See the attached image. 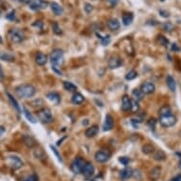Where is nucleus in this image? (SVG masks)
<instances>
[{
  "label": "nucleus",
  "instance_id": "obj_1",
  "mask_svg": "<svg viewBox=\"0 0 181 181\" xmlns=\"http://www.w3.org/2000/svg\"><path fill=\"white\" fill-rule=\"evenodd\" d=\"M50 62L52 65V69L55 70L57 73L62 74V71L59 70V66L64 63V52L60 48L54 49L50 54Z\"/></svg>",
  "mask_w": 181,
  "mask_h": 181
},
{
  "label": "nucleus",
  "instance_id": "obj_2",
  "mask_svg": "<svg viewBox=\"0 0 181 181\" xmlns=\"http://www.w3.org/2000/svg\"><path fill=\"white\" fill-rule=\"evenodd\" d=\"M15 93L19 98L29 99L36 94V88L31 84H21L15 88Z\"/></svg>",
  "mask_w": 181,
  "mask_h": 181
},
{
  "label": "nucleus",
  "instance_id": "obj_3",
  "mask_svg": "<svg viewBox=\"0 0 181 181\" xmlns=\"http://www.w3.org/2000/svg\"><path fill=\"white\" fill-rule=\"evenodd\" d=\"M9 39L13 44H19L25 39V34L20 29H12L9 31Z\"/></svg>",
  "mask_w": 181,
  "mask_h": 181
},
{
  "label": "nucleus",
  "instance_id": "obj_4",
  "mask_svg": "<svg viewBox=\"0 0 181 181\" xmlns=\"http://www.w3.org/2000/svg\"><path fill=\"white\" fill-rule=\"evenodd\" d=\"M37 117H38L39 120L43 123H50L53 120L52 113H51L49 108H47V107H44V108H42V109L38 110Z\"/></svg>",
  "mask_w": 181,
  "mask_h": 181
},
{
  "label": "nucleus",
  "instance_id": "obj_5",
  "mask_svg": "<svg viewBox=\"0 0 181 181\" xmlns=\"http://www.w3.org/2000/svg\"><path fill=\"white\" fill-rule=\"evenodd\" d=\"M86 163L85 160L82 157H77L73 160V162L70 165V169L74 174H78L80 173H82V170L84 166V164Z\"/></svg>",
  "mask_w": 181,
  "mask_h": 181
},
{
  "label": "nucleus",
  "instance_id": "obj_6",
  "mask_svg": "<svg viewBox=\"0 0 181 181\" xmlns=\"http://www.w3.org/2000/svg\"><path fill=\"white\" fill-rule=\"evenodd\" d=\"M7 163L13 170H18L23 166V161L16 156H9L7 157Z\"/></svg>",
  "mask_w": 181,
  "mask_h": 181
},
{
  "label": "nucleus",
  "instance_id": "obj_7",
  "mask_svg": "<svg viewBox=\"0 0 181 181\" xmlns=\"http://www.w3.org/2000/svg\"><path fill=\"white\" fill-rule=\"evenodd\" d=\"M176 121H177V119L173 114L169 115V116L160 117V119H159V123L165 128L172 127V126H174L176 123Z\"/></svg>",
  "mask_w": 181,
  "mask_h": 181
},
{
  "label": "nucleus",
  "instance_id": "obj_8",
  "mask_svg": "<svg viewBox=\"0 0 181 181\" xmlns=\"http://www.w3.org/2000/svg\"><path fill=\"white\" fill-rule=\"evenodd\" d=\"M110 156H111L110 151L106 149H102L95 154V159L98 162H100V163H104V162H106L110 158Z\"/></svg>",
  "mask_w": 181,
  "mask_h": 181
},
{
  "label": "nucleus",
  "instance_id": "obj_9",
  "mask_svg": "<svg viewBox=\"0 0 181 181\" xmlns=\"http://www.w3.org/2000/svg\"><path fill=\"white\" fill-rule=\"evenodd\" d=\"M29 5V9L33 10V11H40V10H44L48 7V3L45 0H31Z\"/></svg>",
  "mask_w": 181,
  "mask_h": 181
},
{
  "label": "nucleus",
  "instance_id": "obj_10",
  "mask_svg": "<svg viewBox=\"0 0 181 181\" xmlns=\"http://www.w3.org/2000/svg\"><path fill=\"white\" fill-rule=\"evenodd\" d=\"M123 64L122 59L119 56H112L109 61H108V67L111 68V69H115L120 67L121 65Z\"/></svg>",
  "mask_w": 181,
  "mask_h": 181
},
{
  "label": "nucleus",
  "instance_id": "obj_11",
  "mask_svg": "<svg viewBox=\"0 0 181 181\" xmlns=\"http://www.w3.org/2000/svg\"><path fill=\"white\" fill-rule=\"evenodd\" d=\"M94 172H95V168H94V165L91 163V162H86L84 164L83 170H82V174L85 176H91L94 174Z\"/></svg>",
  "mask_w": 181,
  "mask_h": 181
},
{
  "label": "nucleus",
  "instance_id": "obj_12",
  "mask_svg": "<svg viewBox=\"0 0 181 181\" xmlns=\"http://www.w3.org/2000/svg\"><path fill=\"white\" fill-rule=\"evenodd\" d=\"M140 90L143 92V94H151L156 90V86L153 83L150 82H146L141 84V88Z\"/></svg>",
  "mask_w": 181,
  "mask_h": 181
},
{
  "label": "nucleus",
  "instance_id": "obj_13",
  "mask_svg": "<svg viewBox=\"0 0 181 181\" xmlns=\"http://www.w3.org/2000/svg\"><path fill=\"white\" fill-rule=\"evenodd\" d=\"M114 127V119L111 115H106L104 123H103V131H110Z\"/></svg>",
  "mask_w": 181,
  "mask_h": 181
},
{
  "label": "nucleus",
  "instance_id": "obj_14",
  "mask_svg": "<svg viewBox=\"0 0 181 181\" xmlns=\"http://www.w3.org/2000/svg\"><path fill=\"white\" fill-rule=\"evenodd\" d=\"M161 175V167L160 166H156L154 167L150 173H149V178L152 181H156Z\"/></svg>",
  "mask_w": 181,
  "mask_h": 181
},
{
  "label": "nucleus",
  "instance_id": "obj_15",
  "mask_svg": "<svg viewBox=\"0 0 181 181\" xmlns=\"http://www.w3.org/2000/svg\"><path fill=\"white\" fill-rule=\"evenodd\" d=\"M121 110L126 112L131 110V99L127 96L124 95L121 100Z\"/></svg>",
  "mask_w": 181,
  "mask_h": 181
},
{
  "label": "nucleus",
  "instance_id": "obj_16",
  "mask_svg": "<svg viewBox=\"0 0 181 181\" xmlns=\"http://www.w3.org/2000/svg\"><path fill=\"white\" fill-rule=\"evenodd\" d=\"M35 62L38 66H45L48 63V56L42 52H38L37 54H36Z\"/></svg>",
  "mask_w": 181,
  "mask_h": 181
},
{
  "label": "nucleus",
  "instance_id": "obj_17",
  "mask_svg": "<svg viewBox=\"0 0 181 181\" xmlns=\"http://www.w3.org/2000/svg\"><path fill=\"white\" fill-rule=\"evenodd\" d=\"M134 20V15L132 12H127L122 15V24L124 26H129L132 24Z\"/></svg>",
  "mask_w": 181,
  "mask_h": 181
},
{
  "label": "nucleus",
  "instance_id": "obj_18",
  "mask_svg": "<svg viewBox=\"0 0 181 181\" xmlns=\"http://www.w3.org/2000/svg\"><path fill=\"white\" fill-rule=\"evenodd\" d=\"M50 9L51 11H53L54 14H56V15H62L64 13V10L63 8L61 7V5H59L58 3L56 2H52L50 3Z\"/></svg>",
  "mask_w": 181,
  "mask_h": 181
},
{
  "label": "nucleus",
  "instance_id": "obj_19",
  "mask_svg": "<svg viewBox=\"0 0 181 181\" xmlns=\"http://www.w3.org/2000/svg\"><path fill=\"white\" fill-rule=\"evenodd\" d=\"M98 132H99V127H98L97 125H93V126H91V127L87 128L84 134H85L86 138H90L95 137L98 134Z\"/></svg>",
  "mask_w": 181,
  "mask_h": 181
},
{
  "label": "nucleus",
  "instance_id": "obj_20",
  "mask_svg": "<svg viewBox=\"0 0 181 181\" xmlns=\"http://www.w3.org/2000/svg\"><path fill=\"white\" fill-rule=\"evenodd\" d=\"M23 140H24V143H25V145L29 148H33L36 146V140L30 137V136H24L23 138Z\"/></svg>",
  "mask_w": 181,
  "mask_h": 181
},
{
  "label": "nucleus",
  "instance_id": "obj_21",
  "mask_svg": "<svg viewBox=\"0 0 181 181\" xmlns=\"http://www.w3.org/2000/svg\"><path fill=\"white\" fill-rule=\"evenodd\" d=\"M47 98L53 103L55 104H58L61 101V97L58 93L56 92H50V93H48L47 94Z\"/></svg>",
  "mask_w": 181,
  "mask_h": 181
},
{
  "label": "nucleus",
  "instance_id": "obj_22",
  "mask_svg": "<svg viewBox=\"0 0 181 181\" xmlns=\"http://www.w3.org/2000/svg\"><path fill=\"white\" fill-rule=\"evenodd\" d=\"M107 26L111 30H118L120 27V24L118 19H116V18H112V19H110L109 21H108Z\"/></svg>",
  "mask_w": 181,
  "mask_h": 181
},
{
  "label": "nucleus",
  "instance_id": "obj_23",
  "mask_svg": "<svg viewBox=\"0 0 181 181\" xmlns=\"http://www.w3.org/2000/svg\"><path fill=\"white\" fill-rule=\"evenodd\" d=\"M166 83H167V86H168V88L171 90L172 92H174V91H175V88H176V84H175L174 79L171 75L167 76Z\"/></svg>",
  "mask_w": 181,
  "mask_h": 181
},
{
  "label": "nucleus",
  "instance_id": "obj_24",
  "mask_svg": "<svg viewBox=\"0 0 181 181\" xmlns=\"http://www.w3.org/2000/svg\"><path fill=\"white\" fill-rule=\"evenodd\" d=\"M72 102L74 104H82L84 101V97L81 94V93H74V95L72 96V99H71Z\"/></svg>",
  "mask_w": 181,
  "mask_h": 181
},
{
  "label": "nucleus",
  "instance_id": "obj_25",
  "mask_svg": "<svg viewBox=\"0 0 181 181\" xmlns=\"http://www.w3.org/2000/svg\"><path fill=\"white\" fill-rule=\"evenodd\" d=\"M7 96H8V98H9V100H10L11 103L12 104V106H13L14 109H15L18 113H21V108H20L19 104H18L17 101L14 99V97H13V96H11L10 93H7Z\"/></svg>",
  "mask_w": 181,
  "mask_h": 181
},
{
  "label": "nucleus",
  "instance_id": "obj_26",
  "mask_svg": "<svg viewBox=\"0 0 181 181\" xmlns=\"http://www.w3.org/2000/svg\"><path fill=\"white\" fill-rule=\"evenodd\" d=\"M159 115H160V117L172 115V109H171V107L169 105L162 106L160 109H159Z\"/></svg>",
  "mask_w": 181,
  "mask_h": 181
},
{
  "label": "nucleus",
  "instance_id": "obj_27",
  "mask_svg": "<svg viewBox=\"0 0 181 181\" xmlns=\"http://www.w3.org/2000/svg\"><path fill=\"white\" fill-rule=\"evenodd\" d=\"M132 175H133V171H132L131 168H128V167H126L125 169H123V170L120 172V177H121L122 179L130 178Z\"/></svg>",
  "mask_w": 181,
  "mask_h": 181
},
{
  "label": "nucleus",
  "instance_id": "obj_28",
  "mask_svg": "<svg viewBox=\"0 0 181 181\" xmlns=\"http://www.w3.org/2000/svg\"><path fill=\"white\" fill-rule=\"evenodd\" d=\"M132 94H133L134 100H136L137 102H139V101L143 100V98H144V94L140 89H137V88L134 89Z\"/></svg>",
  "mask_w": 181,
  "mask_h": 181
},
{
  "label": "nucleus",
  "instance_id": "obj_29",
  "mask_svg": "<svg viewBox=\"0 0 181 181\" xmlns=\"http://www.w3.org/2000/svg\"><path fill=\"white\" fill-rule=\"evenodd\" d=\"M154 158L157 161H163L166 158V155L162 150H157L156 151V153L154 154Z\"/></svg>",
  "mask_w": 181,
  "mask_h": 181
},
{
  "label": "nucleus",
  "instance_id": "obj_30",
  "mask_svg": "<svg viewBox=\"0 0 181 181\" xmlns=\"http://www.w3.org/2000/svg\"><path fill=\"white\" fill-rule=\"evenodd\" d=\"M64 88L66 90V91H69V92H76V90H77V86L70 82H65Z\"/></svg>",
  "mask_w": 181,
  "mask_h": 181
},
{
  "label": "nucleus",
  "instance_id": "obj_31",
  "mask_svg": "<svg viewBox=\"0 0 181 181\" xmlns=\"http://www.w3.org/2000/svg\"><path fill=\"white\" fill-rule=\"evenodd\" d=\"M0 59L6 62H12L14 60V56L7 52H0Z\"/></svg>",
  "mask_w": 181,
  "mask_h": 181
},
{
  "label": "nucleus",
  "instance_id": "obj_32",
  "mask_svg": "<svg viewBox=\"0 0 181 181\" xmlns=\"http://www.w3.org/2000/svg\"><path fill=\"white\" fill-rule=\"evenodd\" d=\"M142 153L143 154H145V155H150L152 153H154L155 151V147L152 145V144H145V145H143L142 148Z\"/></svg>",
  "mask_w": 181,
  "mask_h": 181
},
{
  "label": "nucleus",
  "instance_id": "obj_33",
  "mask_svg": "<svg viewBox=\"0 0 181 181\" xmlns=\"http://www.w3.org/2000/svg\"><path fill=\"white\" fill-rule=\"evenodd\" d=\"M137 77H138V72L135 71V70L129 71L128 73L125 75V79H126V80H128V81H132V80L136 79Z\"/></svg>",
  "mask_w": 181,
  "mask_h": 181
},
{
  "label": "nucleus",
  "instance_id": "obj_34",
  "mask_svg": "<svg viewBox=\"0 0 181 181\" xmlns=\"http://www.w3.org/2000/svg\"><path fill=\"white\" fill-rule=\"evenodd\" d=\"M24 114H25V116H26V118L30 121V122H32V123H36V119L29 112V110L27 109V108L26 107H24Z\"/></svg>",
  "mask_w": 181,
  "mask_h": 181
},
{
  "label": "nucleus",
  "instance_id": "obj_35",
  "mask_svg": "<svg viewBox=\"0 0 181 181\" xmlns=\"http://www.w3.org/2000/svg\"><path fill=\"white\" fill-rule=\"evenodd\" d=\"M34 156L37 157V159H40V160H44L46 158V155L42 149H38V150L34 151Z\"/></svg>",
  "mask_w": 181,
  "mask_h": 181
},
{
  "label": "nucleus",
  "instance_id": "obj_36",
  "mask_svg": "<svg viewBox=\"0 0 181 181\" xmlns=\"http://www.w3.org/2000/svg\"><path fill=\"white\" fill-rule=\"evenodd\" d=\"M157 41H158V43H159L160 45L164 46V47H167V46L169 45V40H168L166 37H164L163 35H159V36H158V38H157Z\"/></svg>",
  "mask_w": 181,
  "mask_h": 181
},
{
  "label": "nucleus",
  "instance_id": "obj_37",
  "mask_svg": "<svg viewBox=\"0 0 181 181\" xmlns=\"http://www.w3.org/2000/svg\"><path fill=\"white\" fill-rule=\"evenodd\" d=\"M138 109H139L138 102H137L136 100H131V111L136 113L138 111Z\"/></svg>",
  "mask_w": 181,
  "mask_h": 181
},
{
  "label": "nucleus",
  "instance_id": "obj_38",
  "mask_svg": "<svg viewBox=\"0 0 181 181\" xmlns=\"http://www.w3.org/2000/svg\"><path fill=\"white\" fill-rule=\"evenodd\" d=\"M52 30H53L54 33L57 34V35L62 34V29L60 28V26H59L58 23H56V22L52 24Z\"/></svg>",
  "mask_w": 181,
  "mask_h": 181
},
{
  "label": "nucleus",
  "instance_id": "obj_39",
  "mask_svg": "<svg viewBox=\"0 0 181 181\" xmlns=\"http://www.w3.org/2000/svg\"><path fill=\"white\" fill-rule=\"evenodd\" d=\"M101 39H102V46H108L110 43V41H111L109 35H106V36H104V37H101Z\"/></svg>",
  "mask_w": 181,
  "mask_h": 181
},
{
  "label": "nucleus",
  "instance_id": "obj_40",
  "mask_svg": "<svg viewBox=\"0 0 181 181\" xmlns=\"http://www.w3.org/2000/svg\"><path fill=\"white\" fill-rule=\"evenodd\" d=\"M163 29H165L166 31H172L174 29V25L171 22H166L163 24Z\"/></svg>",
  "mask_w": 181,
  "mask_h": 181
},
{
  "label": "nucleus",
  "instance_id": "obj_41",
  "mask_svg": "<svg viewBox=\"0 0 181 181\" xmlns=\"http://www.w3.org/2000/svg\"><path fill=\"white\" fill-rule=\"evenodd\" d=\"M119 161L120 162L121 164H123V165H128L129 163H130V158L129 157H126V156H121V157H120V159H119Z\"/></svg>",
  "mask_w": 181,
  "mask_h": 181
},
{
  "label": "nucleus",
  "instance_id": "obj_42",
  "mask_svg": "<svg viewBox=\"0 0 181 181\" xmlns=\"http://www.w3.org/2000/svg\"><path fill=\"white\" fill-rule=\"evenodd\" d=\"M38 180H39V177L36 175L35 174H33L28 176L24 181H38Z\"/></svg>",
  "mask_w": 181,
  "mask_h": 181
},
{
  "label": "nucleus",
  "instance_id": "obj_43",
  "mask_svg": "<svg viewBox=\"0 0 181 181\" xmlns=\"http://www.w3.org/2000/svg\"><path fill=\"white\" fill-rule=\"evenodd\" d=\"M6 18L7 19H9V20H14V18H15V11H11L10 13H8L7 15H6Z\"/></svg>",
  "mask_w": 181,
  "mask_h": 181
},
{
  "label": "nucleus",
  "instance_id": "obj_44",
  "mask_svg": "<svg viewBox=\"0 0 181 181\" xmlns=\"http://www.w3.org/2000/svg\"><path fill=\"white\" fill-rule=\"evenodd\" d=\"M84 11H85L86 13H90V12H91V11H93V6H92L91 4L86 3V4H85V7H84Z\"/></svg>",
  "mask_w": 181,
  "mask_h": 181
},
{
  "label": "nucleus",
  "instance_id": "obj_45",
  "mask_svg": "<svg viewBox=\"0 0 181 181\" xmlns=\"http://www.w3.org/2000/svg\"><path fill=\"white\" fill-rule=\"evenodd\" d=\"M156 121L155 119H151V120L148 121V125H149V127H150L151 129H155V127H156Z\"/></svg>",
  "mask_w": 181,
  "mask_h": 181
},
{
  "label": "nucleus",
  "instance_id": "obj_46",
  "mask_svg": "<svg viewBox=\"0 0 181 181\" xmlns=\"http://www.w3.org/2000/svg\"><path fill=\"white\" fill-rule=\"evenodd\" d=\"M49 147H50V149L52 150V152H53L54 154H55V155H56V156L58 157V160L62 162V158H61V156H60V155H59V153H58V151L56 150V148H55V147H53L52 145H50Z\"/></svg>",
  "mask_w": 181,
  "mask_h": 181
},
{
  "label": "nucleus",
  "instance_id": "obj_47",
  "mask_svg": "<svg viewBox=\"0 0 181 181\" xmlns=\"http://www.w3.org/2000/svg\"><path fill=\"white\" fill-rule=\"evenodd\" d=\"M159 14H160L162 17H166V18L170 16L169 12H168V11H163V10H160V11H159Z\"/></svg>",
  "mask_w": 181,
  "mask_h": 181
},
{
  "label": "nucleus",
  "instance_id": "obj_48",
  "mask_svg": "<svg viewBox=\"0 0 181 181\" xmlns=\"http://www.w3.org/2000/svg\"><path fill=\"white\" fill-rule=\"evenodd\" d=\"M170 181H181V174L175 175L174 177H173Z\"/></svg>",
  "mask_w": 181,
  "mask_h": 181
},
{
  "label": "nucleus",
  "instance_id": "obj_49",
  "mask_svg": "<svg viewBox=\"0 0 181 181\" xmlns=\"http://www.w3.org/2000/svg\"><path fill=\"white\" fill-rule=\"evenodd\" d=\"M107 1H108V3H109L112 7L116 6L117 3H118V0H107Z\"/></svg>",
  "mask_w": 181,
  "mask_h": 181
},
{
  "label": "nucleus",
  "instance_id": "obj_50",
  "mask_svg": "<svg viewBox=\"0 0 181 181\" xmlns=\"http://www.w3.org/2000/svg\"><path fill=\"white\" fill-rule=\"evenodd\" d=\"M172 50H174V51H178V50H180V48H178L176 44H173V47H172Z\"/></svg>",
  "mask_w": 181,
  "mask_h": 181
},
{
  "label": "nucleus",
  "instance_id": "obj_51",
  "mask_svg": "<svg viewBox=\"0 0 181 181\" xmlns=\"http://www.w3.org/2000/svg\"><path fill=\"white\" fill-rule=\"evenodd\" d=\"M5 133V128L4 126H0V138L3 136V134Z\"/></svg>",
  "mask_w": 181,
  "mask_h": 181
},
{
  "label": "nucleus",
  "instance_id": "obj_52",
  "mask_svg": "<svg viewBox=\"0 0 181 181\" xmlns=\"http://www.w3.org/2000/svg\"><path fill=\"white\" fill-rule=\"evenodd\" d=\"M31 0H19V2L22 4H29Z\"/></svg>",
  "mask_w": 181,
  "mask_h": 181
},
{
  "label": "nucleus",
  "instance_id": "obj_53",
  "mask_svg": "<svg viewBox=\"0 0 181 181\" xmlns=\"http://www.w3.org/2000/svg\"><path fill=\"white\" fill-rule=\"evenodd\" d=\"M0 77L4 78V72H3V69H2V66H0Z\"/></svg>",
  "mask_w": 181,
  "mask_h": 181
},
{
  "label": "nucleus",
  "instance_id": "obj_54",
  "mask_svg": "<svg viewBox=\"0 0 181 181\" xmlns=\"http://www.w3.org/2000/svg\"><path fill=\"white\" fill-rule=\"evenodd\" d=\"M0 42H2V39H1V37H0Z\"/></svg>",
  "mask_w": 181,
  "mask_h": 181
},
{
  "label": "nucleus",
  "instance_id": "obj_55",
  "mask_svg": "<svg viewBox=\"0 0 181 181\" xmlns=\"http://www.w3.org/2000/svg\"><path fill=\"white\" fill-rule=\"evenodd\" d=\"M160 1H162V2H163V1H164V0H160Z\"/></svg>",
  "mask_w": 181,
  "mask_h": 181
},
{
  "label": "nucleus",
  "instance_id": "obj_56",
  "mask_svg": "<svg viewBox=\"0 0 181 181\" xmlns=\"http://www.w3.org/2000/svg\"><path fill=\"white\" fill-rule=\"evenodd\" d=\"M91 181H97V180H91Z\"/></svg>",
  "mask_w": 181,
  "mask_h": 181
}]
</instances>
